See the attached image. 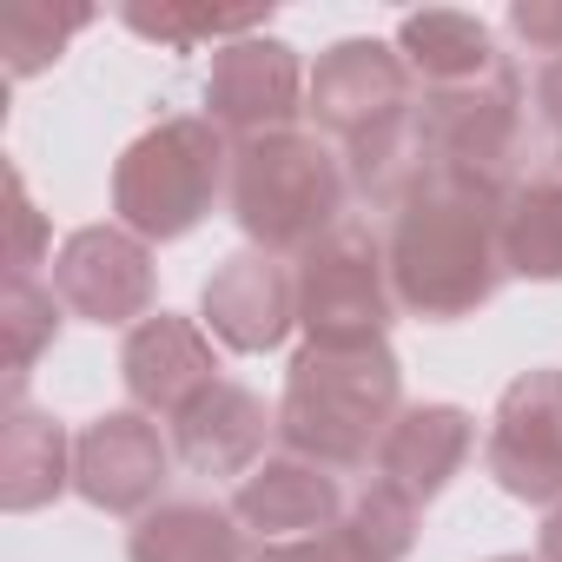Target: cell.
Returning <instances> with one entry per match:
<instances>
[{"label":"cell","instance_id":"cell-20","mask_svg":"<svg viewBox=\"0 0 562 562\" xmlns=\"http://www.w3.org/2000/svg\"><path fill=\"white\" fill-rule=\"evenodd\" d=\"M251 536L232 516V503L212 496H166L159 509L139 516L126 562H251Z\"/></svg>","mask_w":562,"mask_h":562},{"label":"cell","instance_id":"cell-6","mask_svg":"<svg viewBox=\"0 0 562 562\" xmlns=\"http://www.w3.org/2000/svg\"><path fill=\"white\" fill-rule=\"evenodd\" d=\"M424 113V133H430V159L496 199H509L529 172H522V153H529V133H522V74H496L490 87H470V93H437V100H417Z\"/></svg>","mask_w":562,"mask_h":562},{"label":"cell","instance_id":"cell-22","mask_svg":"<svg viewBox=\"0 0 562 562\" xmlns=\"http://www.w3.org/2000/svg\"><path fill=\"white\" fill-rule=\"evenodd\" d=\"M503 265L509 278H562V172H536L503 199Z\"/></svg>","mask_w":562,"mask_h":562},{"label":"cell","instance_id":"cell-12","mask_svg":"<svg viewBox=\"0 0 562 562\" xmlns=\"http://www.w3.org/2000/svg\"><path fill=\"white\" fill-rule=\"evenodd\" d=\"M411 106H417V87H411L404 54L391 41H364V34L325 47L312 67V87H305V113L318 120V133H338L345 146Z\"/></svg>","mask_w":562,"mask_h":562},{"label":"cell","instance_id":"cell-9","mask_svg":"<svg viewBox=\"0 0 562 562\" xmlns=\"http://www.w3.org/2000/svg\"><path fill=\"white\" fill-rule=\"evenodd\" d=\"M54 299L87 318V325H139L153 318V245L133 238L126 225H80L60 251H54Z\"/></svg>","mask_w":562,"mask_h":562},{"label":"cell","instance_id":"cell-24","mask_svg":"<svg viewBox=\"0 0 562 562\" xmlns=\"http://www.w3.org/2000/svg\"><path fill=\"white\" fill-rule=\"evenodd\" d=\"M60 318L67 305L54 299V285H41V278H8V292H0V338H8V404L27 397V378L34 364L54 351L60 338Z\"/></svg>","mask_w":562,"mask_h":562},{"label":"cell","instance_id":"cell-29","mask_svg":"<svg viewBox=\"0 0 562 562\" xmlns=\"http://www.w3.org/2000/svg\"><path fill=\"white\" fill-rule=\"evenodd\" d=\"M536 555H542V562H562V503L542 516V542H536Z\"/></svg>","mask_w":562,"mask_h":562},{"label":"cell","instance_id":"cell-1","mask_svg":"<svg viewBox=\"0 0 562 562\" xmlns=\"http://www.w3.org/2000/svg\"><path fill=\"white\" fill-rule=\"evenodd\" d=\"M384 258H391L397 312L430 318V325H457V318L483 312L509 278V265H503V199L430 159V172L391 212Z\"/></svg>","mask_w":562,"mask_h":562},{"label":"cell","instance_id":"cell-11","mask_svg":"<svg viewBox=\"0 0 562 562\" xmlns=\"http://www.w3.org/2000/svg\"><path fill=\"white\" fill-rule=\"evenodd\" d=\"M199 325L225 351H278L299 325V265L278 251H232L199 292Z\"/></svg>","mask_w":562,"mask_h":562},{"label":"cell","instance_id":"cell-5","mask_svg":"<svg viewBox=\"0 0 562 562\" xmlns=\"http://www.w3.org/2000/svg\"><path fill=\"white\" fill-rule=\"evenodd\" d=\"M299 325L312 331V345H384V331L397 325L391 258L364 218L331 225L299 258Z\"/></svg>","mask_w":562,"mask_h":562},{"label":"cell","instance_id":"cell-14","mask_svg":"<svg viewBox=\"0 0 562 562\" xmlns=\"http://www.w3.org/2000/svg\"><path fill=\"white\" fill-rule=\"evenodd\" d=\"M345 483L338 470L312 463V457H292L278 450L265 457L238 490H232V516L245 522V536L258 542H305V536H325L338 516H345Z\"/></svg>","mask_w":562,"mask_h":562},{"label":"cell","instance_id":"cell-30","mask_svg":"<svg viewBox=\"0 0 562 562\" xmlns=\"http://www.w3.org/2000/svg\"><path fill=\"white\" fill-rule=\"evenodd\" d=\"M490 562H542V555H490Z\"/></svg>","mask_w":562,"mask_h":562},{"label":"cell","instance_id":"cell-16","mask_svg":"<svg viewBox=\"0 0 562 562\" xmlns=\"http://www.w3.org/2000/svg\"><path fill=\"white\" fill-rule=\"evenodd\" d=\"M397 54H404V67H411L417 100L470 93V87H490L496 74L516 67V60L496 47V34H490L476 14H463V8L404 14V21H397Z\"/></svg>","mask_w":562,"mask_h":562},{"label":"cell","instance_id":"cell-4","mask_svg":"<svg viewBox=\"0 0 562 562\" xmlns=\"http://www.w3.org/2000/svg\"><path fill=\"white\" fill-rule=\"evenodd\" d=\"M232 186V139L205 113H172L139 133L113 166V225L146 245L186 238Z\"/></svg>","mask_w":562,"mask_h":562},{"label":"cell","instance_id":"cell-3","mask_svg":"<svg viewBox=\"0 0 562 562\" xmlns=\"http://www.w3.org/2000/svg\"><path fill=\"white\" fill-rule=\"evenodd\" d=\"M232 218L258 251H312L331 225H345V199H351V172L345 159L318 139V133H265V139H238L232 146Z\"/></svg>","mask_w":562,"mask_h":562},{"label":"cell","instance_id":"cell-21","mask_svg":"<svg viewBox=\"0 0 562 562\" xmlns=\"http://www.w3.org/2000/svg\"><path fill=\"white\" fill-rule=\"evenodd\" d=\"M345 172H351V192H358L364 205L397 212V205L411 199V186L430 172V133H424V113L411 106V113H397V120L358 133V139L345 146Z\"/></svg>","mask_w":562,"mask_h":562},{"label":"cell","instance_id":"cell-31","mask_svg":"<svg viewBox=\"0 0 562 562\" xmlns=\"http://www.w3.org/2000/svg\"><path fill=\"white\" fill-rule=\"evenodd\" d=\"M555 159H562V146H555Z\"/></svg>","mask_w":562,"mask_h":562},{"label":"cell","instance_id":"cell-13","mask_svg":"<svg viewBox=\"0 0 562 562\" xmlns=\"http://www.w3.org/2000/svg\"><path fill=\"white\" fill-rule=\"evenodd\" d=\"M120 378H126V397L133 411L146 417H186L212 384H218V351H212V331L199 318H179V312H153L126 331L120 345Z\"/></svg>","mask_w":562,"mask_h":562},{"label":"cell","instance_id":"cell-26","mask_svg":"<svg viewBox=\"0 0 562 562\" xmlns=\"http://www.w3.org/2000/svg\"><path fill=\"white\" fill-rule=\"evenodd\" d=\"M8 205H14V258H8V278H34L41 265H54V258H47L54 238H47V218H41V205H34V192H27L21 166H8Z\"/></svg>","mask_w":562,"mask_h":562},{"label":"cell","instance_id":"cell-2","mask_svg":"<svg viewBox=\"0 0 562 562\" xmlns=\"http://www.w3.org/2000/svg\"><path fill=\"white\" fill-rule=\"evenodd\" d=\"M404 417V371L391 345H305L278 397V450L312 457L338 476L371 470Z\"/></svg>","mask_w":562,"mask_h":562},{"label":"cell","instance_id":"cell-8","mask_svg":"<svg viewBox=\"0 0 562 562\" xmlns=\"http://www.w3.org/2000/svg\"><path fill=\"white\" fill-rule=\"evenodd\" d=\"M305 60L292 41L278 34H245L232 47L212 54L205 74V120L238 146V139H265V133H292L305 113Z\"/></svg>","mask_w":562,"mask_h":562},{"label":"cell","instance_id":"cell-7","mask_svg":"<svg viewBox=\"0 0 562 562\" xmlns=\"http://www.w3.org/2000/svg\"><path fill=\"white\" fill-rule=\"evenodd\" d=\"M483 470L496 476L503 496L555 509L562 503V371L536 364L522 371L483 430Z\"/></svg>","mask_w":562,"mask_h":562},{"label":"cell","instance_id":"cell-17","mask_svg":"<svg viewBox=\"0 0 562 562\" xmlns=\"http://www.w3.org/2000/svg\"><path fill=\"white\" fill-rule=\"evenodd\" d=\"M470 450H476V417L470 411H457V404H404V417L391 424L371 476L424 509L430 496L450 490V476L470 463Z\"/></svg>","mask_w":562,"mask_h":562},{"label":"cell","instance_id":"cell-27","mask_svg":"<svg viewBox=\"0 0 562 562\" xmlns=\"http://www.w3.org/2000/svg\"><path fill=\"white\" fill-rule=\"evenodd\" d=\"M509 34H516L529 54L555 60V54H562V0H516V8H509Z\"/></svg>","mask_w":562,"mask_h":562},{"label":"cell","instance_id":"cell-19","mask_svg":"<svg viewBox=\"0 0 562 562\" xmlns=\"http://www.w3.org/2000/svg\"><path fill=\"white\" fill-rule=\"evenodd\" d=\"M74 490V430L54 411L8 404L0 417V509L34 516Z\"/></svg>","mask_w":562,"mask_h":562},{"label":"cell","instance_id":"cell-10","mask_svg":"<svg viewBox=\"0 0 562 562\" xmlns=\"http://www.w3.org/2000/svg\"><path fill=\"white\" fill-rule=\"evenodd\" d=\"M172 437L146 411H106L74 437V496L106 516H146L166 503Z\"/></svg>","mask_w":562,"mask_h":562},{"label":"cell","instance_id":"cell-25","mask_svg":"<svg viewBox=\"0 0 562 562\" xmlns=\"http://www.w3.org/2000/svg\"><path fill=\"white\" fill-rule=\"evenodd\" d=\"M93 27V8H54V0H14L0 21V54H8V80H34L47 74L74 34Z\"/></svg>","mask_w":562,"mask_h":562},{"label":"cell","instance_id":"cell-23","mask_svg":"<svg viewBox=\"0 0 562 562\" xmlns=\"http://www.w3.org/2000/svg\"><path fill=\"white\" fill-rule=\"evenodd\" d=\"M265 21H271V8H192V0H159V8L133 0V8H120L126 34H139L153 47H172V54H192L205 41L218 54V47H232L245 34H265Z\"/></svg>","mask_w":562,"mask_h":562},{"label":"cell","instance_id":"cell-15","mask_svg":"<svg viewBox=\"0 0 562 562\" xmlns=\"http://www.w3.org/2000/svg\"><path fill=\"white\" fill-rule=\"evenodd\" d=\"M278 437V411H265L258 391L238 378H218L186 417H172V457L192 476H251L265 463V443Z\"/></svg>","mask_w":562,"mask_h":562},{"label":"cell","instance_id":"cell-18","mask_svg":"<svg viewBox=\"0 0 562 562\" xmlns=\"http://www.w3.org/2000/svg\"><path fill=\"white\" fill-rule=\"evenodd\" d=\"M411 542H417V503L371 476V483L345 503V516H338L325 536L265 542L251 562H404Z\"/></svg>","mask_w":562,"mask_h":562},{"label":"cell","instance_id":"cell-28","mask_svg":"<svg viewBox=\"0 0 562 562\" xmlns=\"http://www.w3.org/2000/svg\"><path fill=\"white\" fill-rule=\"evenodd\" d=\"M536 113H542V126L555 133V146H562V54L536 67Z\"/></svg>","mask_w":562,"mask_h":562}]
</instances>
